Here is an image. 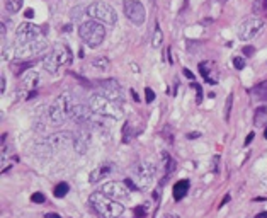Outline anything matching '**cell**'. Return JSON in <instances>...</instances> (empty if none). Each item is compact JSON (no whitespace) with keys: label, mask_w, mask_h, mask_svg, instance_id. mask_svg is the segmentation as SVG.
<instances>
[{"label":"cell","mask_w":267,"mask_h":218,"mask_svg":"<svg viewBox=\"0 0 267 218\" xmlns=\"http://www.w3.org/2000/svg\"><path fill=\"white\" fill-rule=\"evenodd\" d=\"M88 203L102 218H118L124 211V206L121 203L106 196L104 193H92L88 196Z\"/></svg>","instance_id":"cell-1"},{"label":"cell","mask_w":267,"mask_h":218,"mask_svg":"<svg viewBox=\"0 0 267 218\" xmlns=\"http://www.w3.org/2000/svg\"><path fill=\"white\" fill-rule=\"evenodd\" d=\"M88 108H91L97 116L112 119V121H119V119L123 118V111H121L118 103L107 99V97L102 94H94L91 99H88Z\"/></svg>","instance_id":"cell-2"},{"label":"cell","mask_w":267,"mask_h":218,"mask_svg":"<svg viewBox=\"0 0 267 218\" xmlns=\"http://www.w3.org/2000/svg\"><path fill=\"white\" fill-rule=\"evenodd\" d=\"M78 36L88 48H97L106 39V27L96 19L83 21L78 27Z\"/></svg>","instance_id":"cell-3"},{"label":"cell","mask_w":267,"mask_h":218,"mask_svg":"<svg viewBox=\"0 0 267 218\" xmlns=\"http://www.w3.org/2000/svg\"><path fill=\"white\" fill-rule=\"evenodd\" d=\"M75 106L73 97L68 92H63L55 99V103L50 106L48 109V118L53 124H63L70 118L72 108Z\"/></svg>","instance_id":"cell-4"},{"label":"cell","mask_w":267,"mask_h":218,"mask_svg":"<svg viewBox=\"0 0 267 218\" xmlns=\"http://www.w3.org/2000/svg\"><path fill=\"white\" fill-rule=\"evenodd\" d=\"M68 62H70V50L65 45H56L45 57L43 67L46 72L51 73V75H56V73L60 72V68L65 67Z\"/></svg>","instance_id":"cell-5"},{"label":"cell","mask_w":267,"mask_h":218,"mask_svg":"<svg viewBox=\"0 0 267 218\" xmlns=\"http://www.w3.org/2000/svg\"><path fill=\"white\" fill-rule=\"evenodd\" d=\"M85 12H87V16H91L92 19L102 22V24L114 26L116 22H118L116 11L106 2H94V4H91V6L85 9Z\"/></svg>","instance_id":"cell-6"},{"label":"cell","mask_w":267,"mask_h":218,"mask_svg":"<svg viewBox=\"0 0 267 218\" xmlns=\"http://www.w3.org/2000/svg\"><path fill=\"white\" fill-rule=\"evenodd\" d=\"M155 174H157V165L152 164V162H140L133 170V176L138 181L140 188H147L148 184H152Z\"/></svg>","instance_id":"cell-7"},{"label":"cell","mask_w":267,"mask_h":218,"mask_svg":"<svg viewBox=\"0 0 267 218\" xmlns=\"http://www.w3.org/2000/svg\"><path fill=\"white\" fill-rule=\"evenodd\" d=\"M43 32H48V31L41 29V27L36 26V24H31V22H22V24H19V27L16 29L17 45L29 43V41H34L37 38H41Z\"/></svg>","instance_id":"cell-8"},{"label":"cell","mask_w":267,"mask_h":218,"mask_svg":"<svg viewBox=\"0 0 267 218\" xmlns=\"http://www.w3.org/2000/svg\"><path fill=\"white\" fill-rule=\"evenodd\" d=\"M264 27V21L259 19V17H250V19H245L238 27V38L242 41H250L254 39L257 34L262 31Z\"/></svg>","instance_id":"cell-9"},{"label":"cell","mask_w":267,"mask_h":218,"mask_svg":"<svg viewBox=\"0 0 267 218\" xmlns=\"http://www.w3.org/2000/svg\"><path fill=\"white\" fill-rule=\"evenodd\" d=\"M46 48H48V41L43 38H37L34 41H29V43L17 45L16 55L19 58H31V57H34V55L43 53Z\"/></svg>","instance_id":"cell-10"},{"label":"cell","mask_w":267,"mask_h":218,"mask_svg":"<svg viewBox=\"0 0 267 218\" xmlns=\"http://www.w3.org/2000/svg\"><path fill=\"white\" fill-rule=\"evenodd\" d=\"M124 16L137 26H142L145 19H147V12L142 2L138 0H124Z\"/></svg>","instance_id":"cell-11"},{"label":"cell","mask_w":267,"mask_h":218,"mask_svg":"<svg viewBox=\"0 0 267 218\" xmlns=\"http://www.w3.org/2000/svg\"><path fill=\"white\" fill-rule=\"evenodd\" d=\"M101 193H104L106 196H109L112 199H126L128 198V186L126 183H118V181H109V183L102 184Z\"/></svg>","instance_id":"cell-12"},{"label":"cell","mask_w":267,"mask_h":218,"mask_svg":"<svg viewBox=\"0 0 267 218\" xmlns=\"http://www.w3.org/2000/svg\"><path fill=\"white\" fill-rule=\"evenodd\" d=\"M101 91H102V96H106L107 99L114 101V103L123 101V91H121V85L118 83V80H114V78L101 80Z\"/></svg>","instance_id":"cell-13"},{"label":"cell","mask_w":267,"mask_h":218,"mask_svg":"<svg viewBox=\"0 0 267 218\" xmlns=\"http://www.w3.org/2000/svg\"><path fill=\"white\" fill-rule=\"evenodd\" d=\"M48 143V147L51 150H63L70 145H73V133H68V132H62V133H55L51 135L48 140H45Z\"/></svg>","instance_id":"cell-14"},{"label":"cell","mask_w":267,"mask_h":218,"mask_svg":"<svg viewBox=\"0 0 267 218\" xmlns=\"http://www.w3.org/2000/svg\"><path fill=\"white\" fill-rule=\"evenodd\" d=\"M96 113L88 108V106H82V104H75L72 108V113H70V119H73L75 123H92Z\"/></svg>","instance_id":"cell-15"},{"label":"cell","mask_w":267,"mask_h":218,"mask_svg":"<svg viewBox=\"0 0 267 218\" xmlns=\"http://www.w3.org/2000/svg\"><path fill=\"white\" fill-rule=\"evenodd\" d=\"M114 169L116 167L111 164V162H104V164H101L97 169H94L92 172H91V178H88V181H91L92 184H96V183H99L101 179H104V178H109V176L114 172Z\"/></svg>","instance_id":"cell-16"},{"label":"cell","mask_w":267,"mask_h":218,"mask_svg":"<svg viewBox=\"0 0 267 218\" xmlns=\"http://www.w3.org/2000/svg\"><path fill=\"white\" fill-rule=\"evenodd\" d=\"M88 133L87 132H78V133H73V148L78 152V154H85L88 150Z\"/></svg>","instance_id":"cell-17"},{"label":"cell","mask_w":267,"mask_h":218,"mask_svg":"<svg viewBox=\"0 0 267 218\" xmlns=\"http://www.w3.org/2000/svg\"><path fill=\"white\" fill-rule=\"evenodd\" d=\"M172 191H174V199H175V201H181V199L187 194V191H189V181H186V179L184 181H177Z\"/></svg>","instance_id":"cell-18"},{"label":"cell","mask_w":267,"mask_h":218,"mask_svg":"<svg viewBox=\"0 0 267 218\" xmlns=\"http://www.w3.org/2000/svg\"><path fill=\"white\" fill-rule=\"evenodd\" d=\"M252 94L255 96V99L267 101V80H262L260 83H257L254 89H252Z\"/></svg>","instance_id":"cell-19"},{"label":"cell","mask_w":267,"mask_h":218,"mask_svg":"<svg viewBox=\"0 0 267 218\" xmlns=\"http://www.w3.org/2000/svg\"><path fill=\"white\" fill-rule=\"evenodd\" d=\"M254 124L255 126H264V124H267V106H260V108L255 111Z\"/></svg>","instance_id":"cell-20"},{"label":"cell","mask_w":267,"mask_h":218,"mask_svg":"<svg viewBox=\"0 0 267 218\" xmlns=\"http://www.w3.org/2000/svg\"><path fill=\"white\" fill-rule=\"evenodd\" d=\"M37 82H39V75H37L36 72H29L24 78H22V87H24V89H34L37 85Z\"/></svg>","instance_id":"cell-21"},{"label":"cell","mask_w":267,"mask_h":218,"mask_svg":"<svg viewBox=\"0 0 267 218\" xmlns=\"http://www.w3.org/2000/svg\"><path fill=\"white\" fill-rule=\"evenodd\" d=\"M199 70H201V73H203L204 80L208 82V83H213V85H214V83H218L216 77L211 75V68H209V63H208V62L199 63Z\"/></svg>","instance_id":"cell-22"},{"label":"cell","mask_w":267,"mask_h":218,"mask_svg":"<svg viewBox=\"0 0 267 218\" xmlns=\"http://www.w3.org/2000/svg\"><path fill=\"white\" fill-rule=\"evenodd\" d=\"M92 67L97 68V70H109L111 62L106 57H97V58L92 60Z\"/></svg>","instance_id":"cell-23"},{"label":"cell","mask_w":267,"mask_h":218,"mask_svg":"<svg viewBox=\"0 0 267 218\" xmlns=\"http://www.w3.org/2000/svg\"><path fill=\"white\" fill-rule=\"evenodd\" d=\"M24 6V0H6V11L11 14H16Z\"/></svg>","instance_id":"cell-24"},{"label":"cell","mask_w":267,"mask_h":218,"mask_svg":"<svg viewBox=\"0 0 267 218\" xmlns=\"http://www.w3.org/2000/svg\"><path fill=\"white\" fill-rule=\"evenodd\" d=\"M162 41H163V32L160 29V26H155V31H153V36H152V46L153 48H160Z\"/></svg>","instance_id":"cell-25"},{"label":"cell","mask_w":267,"mask_h":218,"mask_svg":"<svg viewBox=\"0 0 267 218\" xmlns=\"http://www.w3.org/2000/svg\"><path fill=\"white\" fill-rule=\"evenodd\" d=\"M162 159H163V164H165V172L170 174L172 170L175 169V162H174V159H172V157L168 155V154H165V152L162 154Z\"/></svg>","instance_id":"cell-26"},{"label":"cell","mask_w":267,"mask_h":218,"mask_svg":"<svg viewBox=\"0 0 267 218\" xmlns=\"http://www.w3.org/2000/svg\"><path fill=\"white\" fill-rule=\"evenodd\" d=\"M68 191H70V186L67 183H60L58 186L55 188V196L56 198H65L68 194Z\"/></svg>","instance_id":"cell-27"},{"label":"cell","mask_w":267,"mask_h":218,"mask_svg":"<svg viewBox=\"0 0 267 218\" xmlns=\"http://www.w3.org/2000/svg\"><path fill=\"white\" fill-rule=\"evenodd\" d=\"M232 104H233V94H228V97H227V103H225V121H228V119H230Z\"/></svg>","instance_id":"cell-28"},{"label":"cell","mask_w":267,"mask_h":218,"mask_svg":"<svg viewBox=\"0 0 267 218\" xmlns=\"http://www.w3.org/2000/svg\"><path fill=\"white\" fill-rule=\"evenodd\" d=\"M233 67H235L237 70H243V68H245V60L242 57H235L233 58Z\"/></svg>","instance_id":"cell-29"},{"label":"cell","mask_w":267,"mask_h":218,"mask_svg":"<svg viewBox=\"0 0 267 218\" xmlns=\"http://www.w3.org/2000/svg\"><path fill=\"white\" fill-rule=\"evenodd\" d=\"M145 96H147V103H153V99H155V92L150 89V87L145 89Z\"/></svg>","instance_id":"cell-30"},{"label":"cell","mask_w":267,"mask_h":218,"mask_svg":"<svg viewBox=\"0 0 267 218\" xmlns=\"http://www.w3.org/2000/svg\"><path fill=\"white\" fill-rule=\"evenodd\" d=\"M31 199H32V203H45L46 201V198L41 193H34Z\"/></svg>","instance_id":"cell-31"},{"label":"cell","mask_w":267,"mask_h":218,"mask_svg":"<svg viewBox=\"0 0 267 218\" xmlns=\"http://www.w3.org/2000/svg\"><path fill=\"white\" fill-rule=\"evenodd\" d=\"M145 215H147V210H145V208H135V216L137 218H143Z\"/></svg>","instance_id":"cell-32"},{"label":"cell","mask_w":267,"mask_h":218,"mask_svg":"<svg viewBox=\"0 0 267 218\" xmlns=\"http://www.w3.org/2000/svg\"><path fill=\"white\" fill-rule=\"evenodd\" d=\"M6 85H7V80L6 77H0V94H6Z\"/></svg>","instance_id":"cell-33"},{"label":"cell","mask_w":267,"mask_h":218,"mask_svg":"<svg viewBox=\"0 0 267 218\" xmlns=\"http://www.w3.org/2000/svg\"><path fill=\"white\" fill-rule=\"evenodd\" d=\"M124 183H126V186H128L129 189H133V191H138V189H140L138 186H135V184H133V181H131V179H126Z\"/></svg>","instance_id":"cell-34"},{"label":"cell","mask_w":267,"mask_h":218,"mask_svg":"<svg viewBox=\"0 0 267 218\" xmlns=\"http://www.w3.org/2000/svg\"><path fill=\"white\" fill-rule=\"evenodd\" d=\"M182 72H184V75H186L187 78H189V80H193V82L196 80V78H194V75H193V73H191L189 70H187V68H184V70H182Z\"/></svg>","instance_id":"cell-35"},{"label":"cell","mask_w":267,"mask_h":218,"mask_svg":"<svg viewBox=\"0 0 267 218\" xmlns=\"http://www.w3.org/2000/svg\"><path fill=\"white\" fill-rule=\"evenodd\" d=\"M254 52H255V50L252 48V46H245V48H243V53H245V55H249V57H250V55L254 53Z\"/></svg>","instance_id":"cell-36"},{"label":"cell","mask_w":267,"mask_h":218,"mask_svg":"<svg viewBox=\"0 0 267 218\" xmlns=\"http://www.w3.org/2000/svg\"><path fill=\"white\" fill-rule=\"evenodd\" d=\"M45 218H62V216H60L58 213H46Z\"/></svg>","instance_id":"cell-37"},{"label":"cell","mask_w":267,"mask_h":218,"mask_svg":"<svg viewBox=\"0 0 267 218\" xmlns=\"http://www.w3.org/2000/svg\"><path fill=\"white\" fill-rule=\"evenodd\" d=\"M254 133H249V135H247V140H245V145H249V143L252 142V140H254Z\"/></svg>","instance_id":"cell-38"},{"label":"cell","mask_w":267,"mask_h":218,"mask_svg":"<svg viewBox=\"0 0 267 218\" xmlns=\"http://www.w3.org/2000/svg\"><path fill=\"white\" fill-rule=\"evenodd\" d=\"M26 17H29V19H31V17H34V11H32V9H27V11H26Z\"/></svg>","instance_id":"cell-39"},{"label":"cell","mask_w":267,"mask_h":218,"mask_svg":"<svg viewBox=\"0 0 267 218\" xmlns=\"http://www.w3.org/2000/svg\"><path fill=\"white\" fill-rule=\"evenodd\" d=\"M255 218H267V211H262V213H259Z\"/></svg>","instance_id":"cell-40"},{"label":"cell","mask_w":267,"mask_h":218,"mask_svg":"<svg viewBox=\"0 0 267 218\" xmlns=\"http://www.w3.org/2000/svg\"><path fill=\"white\" fill-rule=\"evenodd\" d=\"M199 137V133H191L189 135V138H198Z\"/></svg>","instance_id":"cell-41"},{"label":"cell","mask_w":267,"mask_h":218,"mask_svg":"<svg viewBox=\"0 0 267 218\" xmlns=\"http://www.w3.org/2000/svg\"><path fill=\"white\" fill-rule=\"evenodd\" d=\"M264 11L267 12V0H264Z\"/></svg>","instance_id":"cell-42"},{"label":"cell","mask_w":267,"mask_h":218,"mask_svg":"<svg viewBox=\"0 0 267 218\" xmlns=\"http://www.w3.org/2000/svg\"><path fill=\"white\" fill-rule=\"evenodd\" d=\"M167 218H179V216H177V215H168Z\"/></svg>","instance_id":"cell-43"},{"label":"cell","mask_w":267,"mask_h":218,"mask_svg":"<svg viewBox=\"0 0 267 218\" xmlns=\"http://www.w3.org/2000/svg\"><path fill=\"white\" fill-rule=\"evenodd\" d=\"M264 138H267V128H265V133H264Z\"/></svg>","instance_id":"cell-44"}]
</instances>
